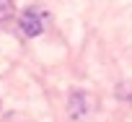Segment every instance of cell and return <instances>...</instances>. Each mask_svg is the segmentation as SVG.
<instances>
[{"instance_id":"obj_2","label":"cell","mask_w":132,"mask_h":122,"mask_svg":"<svg viewBox=\"0 0 132 122\" xmlns=\"http://www.w3.org/2000/svg\"><path fill=\"white\" fill-rule=\"evenodd\" d=\"M68 109H70V117H73V119H83V117L88 114V109H91V96H88L86 91H73Z\"/></svg>"},{"instance_id":"obj_3","label":"cell","mask_w":132,"mask_h":122,"mask_svg":"<svg viewBox=\"0 0 132 122\" xmlns=\"http://www.w3.org/2000/svg\"><path fill=\"white\" fill-rule=\"evenodd\" d=\"M13 13V0H0V21H5Z\"/></svg>"},{"instance_id":"obj_1","label":"cell","mask_w":132,"mask_h":122,"mask_svg":"<svg viewBox=\"0 0 132 122\" xmlns=\"http://www.w3.org/2000/svg\"><path fill=\"white\" fill-rule=\"evenodd\" d=\"M18 24H21V31H23L26 36H39V34H44V29L49 26V13H47L44 8H26V11L21 13Z\"/></svg>"}]
</instances>
